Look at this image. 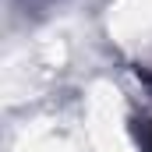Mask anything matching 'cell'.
Listing matches in <instances>:
<instances>
[{
  "label": "cell",
  "instance_id": "6da1fadb",
  "mask_svg": "<svg viewBox=\"0 0 152 152\" xmlns=\"http://www.w3.org/2000/svg\"><path fill=\"white\" fill-rule=\"evenodd\" d=\"M149 152H152V134H149Z\"/></svg>",
  "mask_w": 152,
  "mask_h": 152
}]
</instances>
